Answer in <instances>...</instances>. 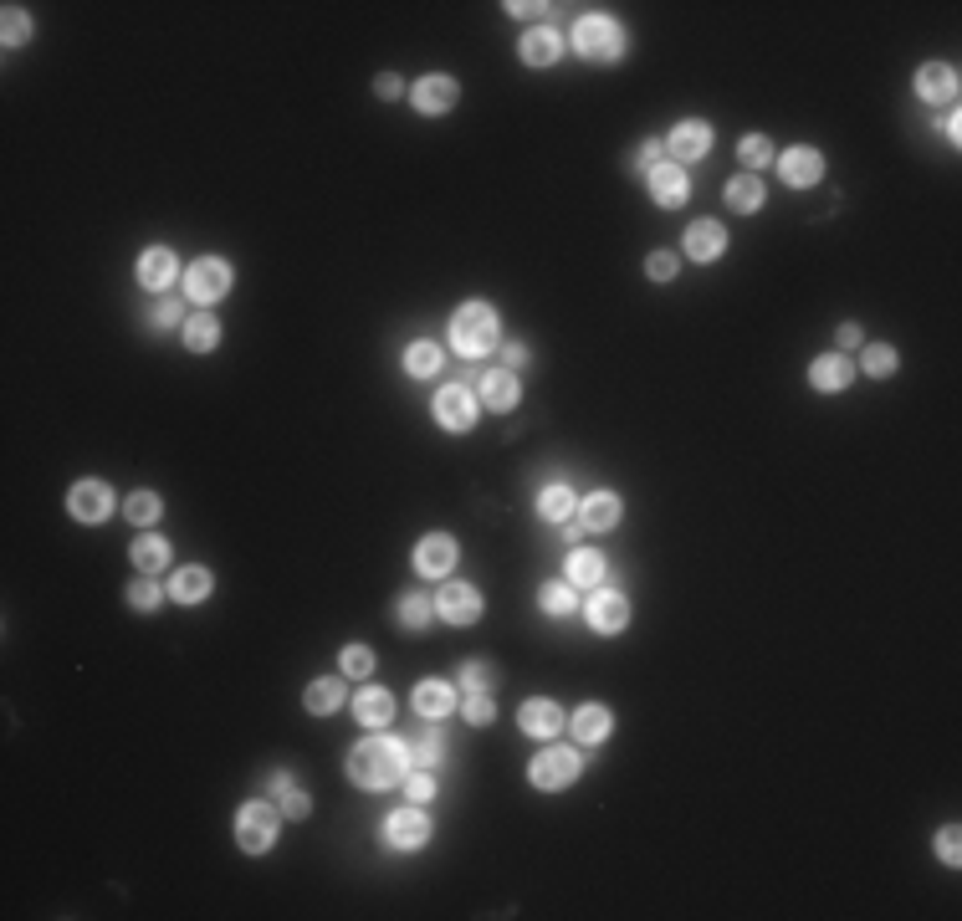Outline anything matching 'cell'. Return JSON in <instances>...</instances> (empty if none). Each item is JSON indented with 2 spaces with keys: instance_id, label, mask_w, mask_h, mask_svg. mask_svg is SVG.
<instances>
[{
  "instance_id": "5b68a950",
  "label": "cell",
  "mask_w": 962,
  "mask_h": 921,
  "mask_svg": "<svg viewBox=\"0 0 962 921\" xmlns=\"http://www.w3.org/2000/svg\"><path fill=\"white\" fill-rule=\"evenodd\" d=\"M579 753L574 748H543L538 758H533V768H528V778H533V788H543V794H558V788H568L579 778Z\"/></svg>"
},
{
  "instance_id": "2e32d148",
  "label": "cell",
  "mask_w": 962,
  "mask_h": 921,
  "mask_svg": "<svg viewBox=\"0 0 962 921\" xmlns=\"http://www.w3.org/2000/svg\"><path fill=\"white\" fill-rule=\"evenodd\" d=\"M650 195H655V205H686V195H691L686 169L681 164H655L650 169Z\"/></svg>"
},
{
  "instance_id": "603a6c76",
  "label": "cell",
  "mask_w": 962,
  "mask_h": 921,
  "mask_svg": "<svg viewBox=\"0 0 962 921\" xmlns=\"http://www.w3.org/2000/svg\"><path fill=\"white\" fill-rule=\"evenodd\" d=\"M609 732H615V717H609V707H599V701H589V707L574 712V737L589 742V748H594V742H604Z\"/></svg>"
},
{
  "instance_id": "1f68e13d",
  "label": "cell",
  "mask_w": 962,
  "mask_h": 921,
  "mask_svg": "<svg viewBox=\"0 0 962 921\" xmlns=\"http://www.w3.org/2000/svg\"><path fill=\"white\" fill-rule=\"evenodd\" d=\"M134 563L144 568V574H164V568H169V543H164L159 533H144V538L134 543Z\"/></svg>"
},
{
  "instance_id": "6da1fadb",
  "label": "cell",
  "mask_w": 962,
  "mask_h": 921,
  "mask_svg": "<svg viewBox=\"0 0 962 921\" xmlns=\"http://www.w3.org/2000/svg\"><path fill=\"white\" fill-rule=\"evenodd\" d=\"M405 773H410V748H405V742L369 737V742H359V748L348 753V778H354L359 788H369V794L400 783Z\"/></svg>"
},
{
  "instance_id": "ab89813d",
  "label": "cell",
  "mask_w": 962,
  "mask_h": 921,
  "mask_svg": "<svg viewBox=\"0 0 962 921\" xmlns=\"http://www.w3.org/2000/svg\"><path fill=\"white\" fill-rule=\"evenodd\" d=\"M461 717H466L471 727H487V722L497 717V707H492V696H487V691H471V696L461 701Z\"/></svg>"
},
{
  "instance_id": "4316f807",
  "label": "cell",
  "mask_w": 962,
  "mask_h": 921,
  "mask_svg": "<svg viewBox=\"0 0 962 921\" xmlns=\"http://www.w3.org/2000/svg\"><path fill=\"white\" fill-rule=\"evenodd\" d=\"M517 52H522V62H528V67H548V62H558V52H563V36H558V31H528Z\"/></svg>"
},
{
  "instance_id": "52a82bcc",
  "label": "cell",
  "mask_w": 962,
  "mask_h": 921,
  "mask_svg": "<svg viewBox=\"0 0 962 921\" xmlns=\"http://www.w3.org/2000/svg\"><path fill=\"white\" fill-rule=\"evenodd\" d=\"M430 415L441 420L446 430H471V425H476V394H471L466 384H446L441 394H435Z\"/></svg>"
},
{
  "instance_id": "74e56055",
  "label": "cell",
  "mask_w": 962,
  "mask_h": 921,
  "mask_svg": "<svg viewBox=\"0 0 962 921\" xmlns=\"http://www.w3.org/2000/svg\"><path fill=\"white\" fill-rule=\"evenodd\" d=\"M395 614L410 625V630H425V620L435 614V599H425V594H405L400 604H395Z\"/></svg>"
},
{
  "instance_id": "8d00e7d4",
  "label": "cell",
  "mask_w": 962,
  "mask_h": 921,
  "mask_svg": "<svg viewBox=\"0 0 962 921\" xmlns=\"http://www.w3.org/2000/svg\"><path fill=\"white\" fill-rule=\"evenodd\" d=\"M123 512H128V522H139V528H149V522H159L164 502H159L154 492H134V497L123 502Z\"/></svg>"
},
{
  "instance_id": "db71d44e",
  "label": "cell",
  "mask_w": 962,
  "mask_h": 921,
  "mask_svg": "<svg viewBox=\"0 0 962 921\" xmlns=\"http://www.w3.org/2000/svg\"><path fill=\"white\" fill-rule=\"evenodd\" d=\"M507 369H528V348H522V343L507 348Z\"/></svg>"
},
{
  "instance_id": "7dc6e473",
  "label": "cell",
  "mask_w": 962,
  "mask_h": 921,
  "mask_svg": "<svg viewBox=\"0 0 962 921\" xmlns=\"http://www.w3.org/2000/svg\"><path fill=\"white\" fill-rule=\"evenodd\" d=\"M128 604H134V609H159V584L154 579H139V584H128Z\"/></svg>"
},
{
  "instance_id": "4dcf8cb0",
  "label": "cell",
  "mask_w": 962,
  "mask_h": 921,
  "mask_svg": "<svg viewBox=\"0 0 962 921\" xmlns=\"http://www.w3.org/2000/svg\"><path fill=\"white\" fill-rule=\"evenodd\" d=\"M302 701H308V712H313V717H328V712H338V707H343V681L323 676V681H313V686H308V696H302Z\"/></svg>"
},
{
  "instance_id": "7c38bea8",
  "label": "cell",
  "mask_w": 962,
  "mask_h": 921,
  "mask_svg": "<svg viewBox=\"0 0 962 921\" xmlns=\"http://www.w3.org/2000/svg\"><path fill=\"white\" fill-rule=\"evenodd\" d=\"M415 568H420L425 579H446L451 568H456V543H451L446 533L420 538V548H415Z\"/></svg>"
},
{
  "instance_id": "ffe728a7",
  "label": "cell",
  "mask_w": 962,
  "mask_h": 921,
  "mask_svg": "<svg viewBox=\"0 0 962 921\" xmlns=\"http://www.w3.org/2000/svg\"><path fill=\"white\" fill-rule=\"evenodd\" d=\"M579 522H584V528H594V533H609V528L620 522V497H615V492L584 497V502H579Z\"/></svg>"
},
{
  "instance_id": "cb8c5ba5",
  "label": "cell",
  "mask_w": 962,
  "mask_h": 921,
  "mask_svg": "<svg viewBox=\"0 0 962 921\" xmlns=\"http://www.w3.org/2000/svg\"><path fill=\"white\" fill-rule=\"evenodd\" d=\"M451 707H456V691H451L446 681H420V686H415V712H420L425 722L446 717Z\"/></svg>"
},
{
  "instance_id": "277c9868",
  "label": "cell",
  "mask_w": 962,
  "mask_h": 921,
  "mask_svg": "<svg viewBox=\"0 0 962 921\" xmlns=\"http://www.w3.org/2000/svg\"><path fill=\"white\" fill-rule=\"evenodd\" d=\"M574 47H579L589 62H615V57L625 52V31H620V21H609V16H579Z\"/></svg>"
},
{
  "instance_id": "9a60e30c",
  "label": "cell",
  "mask_w": 962,
  "mask_h": 921,
  "mask_svg": "<svg viewBox=\"0 0 962 921\" xmlns=\"http://www.w3.org/2000/svg\"><path fill=\"white\" fill-rule=\"evenodd\" d=\"M517 722H522V732H528V737H553V732L563 727V707H558V701H548V696H533V701H522Z\"/></svg>"
},
{
  "instance_id": "4fadbf2b",
  "label": "cell",
  "mask_w": 962,
  "mask_h": 921,
  "mask_svg": "<svg viewBox=\"0 0 962 921\" xmlns=\"http://www.w3.org/2000/svg\"><path fill=\"white\" fill-rule=\"evenodd\" d=\"M415 108L420 113H446V108H456V98H461V87H456V77H441V72H430V77H420L415 82Z\"/></svg>"
},
{
  "instance_id": "9f6ffc18",
  "label": "cell",
  "mask_w": 962,
  "mask_h": 921,
  "mask_svg": "<svg viewBox=\"0 0 962 921\" xmlns=\"http://www.w3.org/2000/svg\"><path fill=\"white\" fill-rule=\"evenodd\" d=\"M835 338H840L845 348H855V343H860V323H840V333H835Z\"/></svg>"
},
{
  "instance_id": "d6986e66",
  "label": "cell",
  "mask_w": 962,
  "mask_h": 921,
  "mask_svg": "<svg viewBox=\"0 0 962 921\" xmlns=\"http://www.w3.org/2000/svg\"><path fill=\"white\" fill-rule=\"evenodd\" d=\"M778 174H783L794 190H804V185H814L819 174H824V159H819V149H804V144H799V149H789V154L778 159Z\"/></svg>"
},
{
  "instance_id": "f5cc1de1",
  "label": "cell",
  "mask_w": 962,
  "mask_h": 921,
  "mask_svg": "<svg viewBox=\"0 0 962 921\" xmlns=\"http://www.w3.org/2000/svg\"><path fill=\"white\" fill-rule=\"evenodd\" d=\"M374 93H379V98H400L405 87H400V77H395V72H384V77L374 82Z\"/></svg>"
},
{
  "instance_id": "f6af8a7d",
  "label": "cell",
  "mask_w": 962,
  "mask_h": 921,
  "mask_svg": "<svg viewBox=\"0 0 962 921\" xmlns=\"http://www.w3.org/2000/svg\"><path fill=\"white\" fill-rule=\"evenodd\" d=\"M26 36H31V16L21 6H6V47H21Z\"/></svg>"
},
{
  "instance_id": "5bb4252c",
  "label": "cell",
  "mask_w": 962,
  "mask_h": 921,
  "mask_svg": "<svg viewBox=\"0 0 962 921\" xmlns=\"http://www.w3.org/2000/svg\"><path fill=\"white\" fill-rule=\"evenodd\" d=\"M707 149H712V128H707L702 118H686V123L671 128V159H676V164L702 159Z\"/></svg>"
},
{
  "instance_id": "7a4b0ae2",
  "label": "cell",
  "mask_w": 962,
  "mask_h": 921,
  "mask_svg": "<svg viewBox=\"0 0 962 921\" xmlns=\"http://www.w3.org/2000/svg\"><path fill=\"white\" fill-rule=\"evenodd\" d=\"M451 343L461 359H481L497 348V307L487 302H466L461 313L451 318Z\"/></svg>"
},
{
  "instance_id": "e575fe53",
  "label": "cell",
  "mask_w": 962,
  "mask_h": 921,
  "mask_svg": "<svg viewBox=\"0 0 962 921\" xmlns=\"http://www.w3.org/2000/svg\"><path fill=\"white\" fill-rule=\"evenodd\" d=\"M538 604H543V614H553V620H568V614L579 609V599H574V589H568V584H543V589H538Z\"/></svg>"
},
{
  "instance_id": "7bdbcfd3",
  "label": "cell",
  "mask_w": 962,
  "mask_h": 921,
  "mask_svg": "<svg viewBox=\"0 0 962 921\" xmlns=\"http://www.w3.org/2000/svg\"><path fill=\"white\" fill-rule=\"evenodd\" d=\"M461 681H466V691H492V686H497V666L466 661V666H461Z\"/></svg>"
},
{
  "instance_id": "f1b7e54d",
  "label": "cell",
  "mask_w": 962,
  "mask_h": 921,
  "mask_svg": "<svg viewBox=\"0 0 962 921\" xmlns=\"http://www.w3.org/2000/svg\"><path fill=\"white\" fill-rule=\"evenodd\" d=\"M169 594L174 599H180V604H200L205 594H210V568H180V574H174V584H169Z\"/></svg>"
},
{
  "instance_id": "ee69618b",
  "label": "cell",
  "mask_w": 962,
  "mask_h": 921,
  "mask_svg": "<svg viewBox=\"0 0 962 921\" xmlns=\"http://www.w3.org/2000/svg\"><path fill=\"white\" fill-rule=\"evenodd\" d=\"M405 794H410V804L435 799V778H430V768H410V773H405Z\"/></svg>"
},
{
  "instance_id": "d4e9b609",
  "label": "cell",
  "mask_w": 962,
  "mask_h": 921,
  "mask_svg": "<svg viewBox=\"0 0 962 921\" xmlns=\"http://www.w3.org/2000/svg\"><path fill=\"white\" fill-rule=\"evenodd\" d=\"M809 384H814L819 394H835V389H845V384H850V359H840V354H824V359H814V364H809Z\"/></svg>"
},
{
  "instance_id": "ac0fdd59",
  "label": "cell",
  "mask_w": 962,
  "mask_h": 921,
  "mask_svg": "<svg viewBox=\"0 0 962 921\" xmlns=\"http://www.w3.org/2000/svg\"><path fill=\"white\" fill-rule=\"evenodd\" d=\"M916 93H922L927 103H952V98H957V67L927 62L922 72H916Z\"/></svg>"
},
{
  "instance_id": "b9f144b4",
  "label": "cell",
  "mask_w": 962,
  "mask_h": 921,
  "mask_svg": "<svg viewBox=\"0 0 962 921\" xmlns=\"http://www.w3.org/2000/svg\"><path fill=\"white\" fill-rule=\"evenodd\" d=\"M737 159L748 164V169H758V164H768L773 159V144H768V134H748L737 144Z\"/></svg>"
},
{
  "instance_id": "60d3db41",
  "label": "cell",
  "mask_w": 962,
  "mask_h": 921,
  "mask_svg": "<svg viewBox=\"0 0 962 921\" xmlns=\"http://www.w3.org/2000/svg\"><path fill=\"white\" fill-rule=\"evenodd\" d=\"M441 753H446V737H441V732H425V737L415 742L410 763H415V768H435V763H441Z\"/></svg>"
},
{
  "instance_id": "681fc988",
  "label": "cell",
  "mask_w": 962,
  "mask_h": 921,
  "mask_svg": "<svg viewBox=\"0 0 962 921\" xmlns=\"http://www.w3.org/2000/svg\"><path fill=\"white\" fill-rule=\"evenodd\" d=\"M154 323H159V328H174V323H180V302H174V297L154 302Z\"/></svg>"
},
{
  "instance_id": "9c48e42d",
  "label": "cell",
  "mask_w": 962,
  "mask_h": 921,
  "mask_svg": "<svg viewBox=\"0 0 962 921\" xmlns=\"http://www.w3.org/2000/svg\"><path fill=\"white\" fill-rule=\"evenodd\" d=\"M384 840L395 845V850H420V845L430 840V819H425V809H420V804L395 809V814L384 819Z\"/></svg>"
},
{
  "instance_id": "3957f363",
  "label": "cell",
  "mask_w": 962,
  "mask_h": 921,
  "mask_svg": "<svg viewBox=\"0 0 962 921\" xmlns=\"http://www.w3.org/2000/svg\"><path fill=\"white\" fill-rule=\"evenodd\" d=\"M277 829H282V819H277L272 804L251 799V804L236 809V845H241L246 855H267V850L277 845Z\"/></svg>"
},
{
  "instance_id": "7402d4cb",
  "label": "cell",
  "mask_w": 962,
  "mask_h": 921,
  "mask_svg": "<svg viewBox=\"0 0 962 921\" xmlns=\"http://www.w3.org/2000/svg\"><path fill=\"white\" fill-rule=\"evenodd\" d=\"M517 394H522V384H517V374H512V369H492V374H481V400H487L492 410H512V405H517Z\"/></svg>"
},
{
  "instance_id": "8992f818",
  "label": "cell",
  "mask_w": 962,
  "mask_h": 921,
  "mask_svg": "<svg viewBox=\"0 0 962 921\" xmlns=\"http://www.w3.org/2000/svg\"><path fill=\"white\" fill-rule=\"evenodd\" d=\"M185 292L195 297V302H221L226 292H231V267L221 256H200L195 267L185 272Z\"/></svg>"
},
{
  "instance_id": "30bf717a",
  "label": "cell",
  "mask_w": 962,
  "mask_h": 921,
  "mask_svg": "<svg viewBox=\"0 0 962 921\" xmlns=\"http://www.w3.org/2000/svg\"><path fill=\"white\" fill-rule=\"evenodd\" d=\"M67 507L77 522H103L113 512V492L103 487V481H77V487L67 492Z\"/></svg>"
},
{
  "instance_id": "44dd1931",
  "label": "cell",
  "mask_w": 962,
  "mask_h": 921,
  "mask_svg": "<svg viewBox=\"0 0 962 921\" xmlns=\"http://www.w3.org/2000/svg\"><path fill=\"white\" fill-rule=\"evenodd\" d=\"M174 251H164V246H149L144 256H139V282L149 287V292H164L169 282H174Z\"/></svg>"
},
{
  "instance_id": "d590c367",
  "label": "cell",
  "mask_w": 962,
  "mask_h": 921,
  "mask_svg": "<svg viewBox=\"0 0 962 921\" xmlns=\"http://www.w3.org/2000/svg\"><path fill=\"white\" fill-rule=\"evenodd\" d=\"M568 584H604V558L579 548L574 558H568Z\"/></svg>"
},
{
  "instance_id": "c3c4849f",
  "label": "cell",
  "mask_w": 962,
  "mask_h": 921,
  "mask_svg": "<svg viewBox=\"0 0 962 921\" xmlns=\"http://www.w3.org/2000/svg\"><path fill=\"white\" fill-rule=\"evenodd\" d=\"M676 267H681V261H676L671 251H655V256L645 261V272H650L655 282H671V277H676Z\"/></svg>"
},
{
  "instance_id": "11a10c76",
  "label": "cell",
  "mask_w": 962,
  "mask_h": 921,
  "mask_svg": "<svg viewBox=\"0 0 962 921\" xmlns=\"http://www.w3.org/2000/svg\"><path fill=\"white\" fill-rule=\"evenodd\" d=\"M655 159H661V144H645V149L635 154V164H640V169H655Z\"/></svg>"
},
{
  "instance_id": "f907efd6",
  "label": "cell",
  "mask_w": 962,
  "mask_h": 921,
  "mask_svg": "<svg viewBox=\"0 0 962 921\" xmlns=\"http://www.w3.org/2000/svg\"><path fill=\"white\" fill-rule=\"evenodd\" d=\"M282 809H287V819H308V794H297V788H287V799H282Z\"/></svg>"
},
{
  "instance_id": "ba28073f",
  "label": "cell",
  "mask_w": 962,
  "mask_h": 921,
  "mask_svg": "<svg viewBox=\"0 0 962 921\" xmlns=\"http://www.w3.org/2000/svg\"><path fill=\"white\" fill-rule=\"evenodd\" d=\"M435 609H441L446 625H476L481 620V589L476 584H441Z\"/></svg>"
},
{
  "instance_id": "f35d334b",
  "label": "cell",
  "mask_w": 962,
  "mask_h": 921,
  "mask_svg": "<svg viewBox=\"0 0 962 921\" xmlns=\"http://www.w3.org/2000/svg\"><path fill=\"white\" fill-rule=\"evenodd\" d=\"M896 348H886V343H876V348H865V374L870 379H891L896 374Z\"/></svg>"
},
{
  "instance_id": "836d02e7",
  "label": "cell",
  "mask_w": 962,
  "mask_h": 921,
  "mask_svg": "<svg viewBox=\"0 0 962 921\" xmlns=\"http://www.w3.org/2000/svg\"><path fill=\"white\" fill-rule=\"evenodd\" d=\"M579 502H574V492L563 487V481H553V487H543V497H538V512L548 517V522H568V512H574Z\"/></svg>"
},
{
  "instance_id": "484cf974",
  "label": "cell",
  "mask_w": 962,
  "mask_h": 921,
  "mask_svg": "<svg viewBox=\"0 0 962 921\" xmlns=\"http://www.w3.org/2000/svg\"><path fill=\"white\" fill-rule=\"evenodd\" d=\"M354 717H359L364 727H384L389 717H395V696H389L384 686H369V691H359V701H354Z\"/></svg>"
},
{
  "instance_id": "bcb514c9",
  "label": "cell",
  "mask_w": 962,
  "mask_h": 921,
  "mask_svg": "<svg viewBox=\"0 0 962 921\" xmlns=\"http://www.w3.org/2000/svg\"><path fill=\"white\" fill-rule=\"evenodd\" d=\"M343 671H348V676H369V671H374V650H369V645H348V650H343Z\"/></svg>"
},
{
  "instance_id": "d6a6232c",
  "label": "cell",
  "mask_w": 962,
  "mask_h": 921,
  "mask_svg": "<svg viewBox=\"0 0 962 921\" xmlns=\"http://www.w3.org/2000/svg\"><path fill=\"white\" fill-rule=\"evenodd\" d=\"M405 369L415 379H435V374H441V348H435V343H410L405 348Z\"/></svg>"
},
{
  "instance_id": "f546056e",
  "label": "cell",
  "mask_w": 962,
  "mask_h": 921,
  "mask_svg": "<svg viewBox=\"0 0 962 921\" xmlns=\"http://www.w3.org/2000/svg\"><path fill=\"white\" fill-rule=\"evenodd\" d=\"M727 205L737 215H753L763 205V180H758V174H737V180L727 185Z\"/></svg>"
},
{
  "instance_id": "816d5d0a",
  "label": "cell",
  "mask_w": 962,
  "mask_h": 921,
  "mask_svg": "<svg viewBox=\"0 0 962 921\" xmlns=\"http://www.w3.org/2000/svg\"><path fill=\"white\" fill-rule=\"evenodd\" d=\"M937 850H942V860H947V865H957V850H962V845H957V829H942Z\"/></svg>"
},
{
  "instance_id": "e0dca14e",
  "label": "cell",
  "mask_w": 962,
  "mask_h": 921,
  "mask_svg": "<svg viewBox=\"0 0 962 921\" xmlns=\"http://www.w3.org/2000/svg\"><path fill=\"white\" fill-rule=\"evenodd\" d=\"M686 256H691V261H717V256H727V226L696 221V226L686 231Z\"/></svg>"
},
{
  "instance_id": "83f0119b",
  "label": "cell",
  "mask_w": 962,
  "mask_h": 921,
  "mask_svg": "<svg viewBox=\"0 0 962 921\" xmlns=\"http://www.w3.org/2000/svg\"><path fill=\"white\" fill-rule=\"evenodd\" d=\"M185 348H190V354H210V348L215 343H221V323H215L210 313H195V318H185Z\"/></svg>"
},
{
  "instance_id": "8fae6325",
  "label": "cell",
  "mask_w": 962,
  "mask_h": 921,
  "mask_svg": "<svg viewBox=\"0 0 962 921\" xmlns=\"http://www.w3.org/2000/svg\"><path fill=\"white\" fill-rule=\"evenodd\" d=\"M589 625H594L599 635H620V630L630 625V604H625V594L599 589V594L589 599Z\"/></svg>"
}]
</instances>
